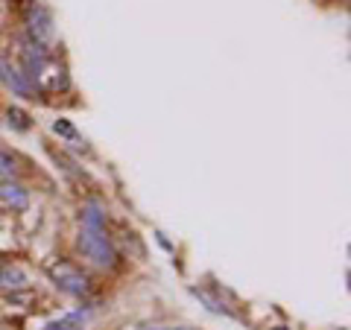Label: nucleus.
I'll use <instances>...</instances> for the list:
<instances>
[{"instance_id":"1","label":"nucleus","mask_w":351,"mask_h":330,"mask_svg":"<svg viewBox=\"0 0 351 330\" xmlns=\"http://www.w3.org/2000/svg\"><path fill=\"white\" fill-rule=\"evenodd\" d=\"M18 68L24 71V76L29 79V85L38 91V97H47V94H62L71 88V76L68 68L53 56L47 47H38L32 41H21V62Z\"/></svg>"},{"instance_id":"2","label":"nucleus","mask_w":351,"mask_h":330,"mask_svg":"<svg viewBox=\"0 0 351 330\" xmlns=\"http://www.w3.org/2000/svg\"><path fill=\"white\" fill-rule=\"evenodd\" d=\"M76 249L80 255L97 269L112 272L120 266V251L114 246V240L108 237L106 225H80V234H76Z\"/></svg>"},{"instance_id":"3","label":"nucleus","mask_w":351,"mask_h":330,"mask_svg":"<svg viewBox=\"0 0 351 330\" xmlns=\"http://www.w3.org/2000/svg\"><path fill=\"white\" fill-rule=\"evenodd\" d=\"M47 275H50V281L56 283V290L71 295V299H88L94 290L91 278L71 260H53L47 266Z\"/></svg>"},{"instance_id":"4","label":"nucleus","mask_w":351,"mask_h":330,"mask_svg":"<svg viewBox=\"0 0 351 330\" xmlns=\"http://www.w3.org/2000/svg\"><path fill=\"white\" fill-rule=\"evenodd\" d=\"M24 32L27 41L38 44V47H50L53 41V12L44 3H27L24 9Z\"/></svg>"},{"instance_id":"5","label":"nucleus","mask_w":351,"mask_h":330,"mask_svg":"<svg viewBox=\"0 0 351 330\" xmlns=\"http://www.w3.org/2000/svg\"><path fill=\"white\" fill-rule=\"evenodd\" d=\"M0 82L6 85V91H12V97H21V100H36L38 97V91L29 85L24 71L12 59H0Z\"/></svg>"},{"instance_id":"6","label":"nucleus","mask_w":351,"mask_h":330,"mask_svg":"<svg viewBox=\"0 0 351 330\" xmlns=\"http://www.w3.org/2000/svg\"><path fill=\"white\" fill-rule=\"evenodd\" d=\"M0 205L6 207V211H27L29 207V190L24 184H18L15 179H0Z\"/></svg>"},{"instance_id":"7","label":"nucleus","mask_w":351,"mask_h":330,"mask_svg":"<svg viewBox=\"0 0 351 330\" xmlns=\"http://www.w3.org/2000/svg\"><path fill=\"white\" fill-rule=\"evenodd\" d=\"M27 275H24V269H18V266H12V263H6L3 269H0V287L3 290H24L27 287Z\"/></svg>"},{"instance_id":"8","label":"nucleus","mask_w":351,"mask_h":330,"mask_svg":"<svg viewBox=\"0 0 351 330\" xmlns=\"http://www.w3.org/2000/svg\"><path fill=\"white\" fill-rule=\"evenodd\" d=\"M88 316H91V310H76V313L62 316L59 322H50L44 330H82L85 322H88Z\"/></svg>"},{"instance_id":"9","label":"nucleus","mask_w":351,"mask_h":330,"mask_svg":"<svg viewBox=\"0 0 351 330\" xmlns=\"http://www.w3.org/2000/svg\"><path fill=\"white\" fill-rule=\"evenodd\" d=\"M191 292H193L199 301H205V304H208V310H211V313H217V316H234V313H232V307H226L223 301L214 299V295H208L205 290H191Z\"/></svg>"},{"instance_id":"10","label":"nucleus","mask_w":351,"mask_h":330,"mask_svg":"<svg viewBox=\"0 0 351 330\" xmlns=\"http://www.w3.org/2000/svg\"><path fill=\"white\" fill-rule=\"evenodd\" d=\"M6 117H9V126H12L15 131H29L32 129V117L27 112H21V108H15V105L6 112Z\"/></svg>"},{"instance_id":"11","label":"nucleus","mask_w":351,"mask_h":330,"mask_svg":"<svg viewBox=\"0 0 351 330\" xmlns=\"http://www.w3.org/2000/svg\"><path fill=\"white\" fill-rule=\"evenodd\" d=\"M15 175H18V164H15V158L9 155V152L0 149V179H15Z\"/></svg>"},{"instance_id":"12","label":"nucleus","mask_w":351,"mask_h":330,"mask_svg":"<svg viewBox=\"0 0 351 330\" xmlns=\"http://www.w3.org/2000/svg\"><path fill=\"white\" fill-rule=\"evenodd\" d=\"M53 135H59V138H64V140H80V135H76V129L71 126V120H56L53 123Z\"/></svg>"},{"instance_id":"13","label":"nucleus","mask_w":351,"mask_h":330,"mask_svg":"<svg viewBox=\"0 0 351 330\" xmlns=\"http://www.w3.org/2000/svg\"><path fill=\"white\" fill-rule=\"evenodd\" d=\"M141 330H191V327H167V325H152V327H141Z\"/></svg>"},{"instance_id":"14","label":"nucleus","mask_w":351,"mask_h":330,"mask_svg":"<svg viewBox=\"0 0 351 330\" xmlns=\"http://www.w3.org/2000/svg\"><path fill=\"white\" fill-rule=\"evenodd\" d=\"M272 330H287V327H272Z\"/></svg>"}]
</instances>
